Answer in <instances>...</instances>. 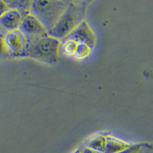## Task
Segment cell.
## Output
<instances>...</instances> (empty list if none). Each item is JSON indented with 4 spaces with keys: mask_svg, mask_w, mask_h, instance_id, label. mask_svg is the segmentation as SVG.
Here are the masks:
<instances>
[{
    "mask_svg": "<svg viewBox=\"0 0 153 153\" xmlns=\"http://www.w3.org/2000/svg\"><path fill=\"white\" fill-rule=\"evenodd\" d=\"M81 153H101L99 152H97L95 150H93L91 149H89L85 146H83L81 148Z\"/></svg>",
    "mask_w": 153,
    "mask_h": 153,
    "instance_id": "obj_17",
    "label": "cell"
},
{
    "mask_svg": "<svg viewBox=\"0 0 153 153\" xmlns=\"http://www.w3.org/2000/svg\"><path fill=\"white\" fill-rule=\"evenodd\" d=\"M9 9H14L24 17L26 15L30 14V9L32 1L29 0H9L5 1Z\"/></svg>",
    "mask_w": 153,
    "mask_h": 153,
    "instance_id": "obj_10",
    "label": "cell"
},
{
    "mask_svg": "<svg viewBox=\"0 0 153 153\" xmlns=\"http://www.w3.org/2000/svg\"><path fill=\"white\" fill-rule=\"evenodd\" d=\"M60 50L61 40L48 34L27 44L25 57L48 65H54L58 62Z\"/></svg>",
    "mask_w": 153,
    "mask_h": 153,
    "instance_id": "obj_3",
    "label": "cell"
},
{
    "mask_svg": "<svg viewBox=\"0 0 153 153\" xmlns=\"http://www.w3.org/2000/svg\"><path fill=\"white\" fill-rule=\"evenodd\" d=\"M23 16L18 11L9 9L0 17V28L5 32L18 30L21 24Z\"/></svg>",
    "mask_w": 153,
    "mask_h": 153,
    "instance_id": "obj_7",
    "label": "cell"
},
{
    "mask_svg": "<svg viewBox=\"0 0 153 153\" xmlns=\"http://www.w3.org/2000/svg\"><path fill=\"white\" fill-rule=\"evenodd\" d=\"M69 2L70 0H35L31 2L30 14L42 23L48 33L55 26Z\"/></svg>",
    "mask_w": 153,
    "mask_h": 153,
    "instance_id": "obj_2",
    "label": "cell"
},
{
    "mask_svg": "<svg viewBox=\"0 0 153 153\" xmlns=\"http://www.w3.org/2000/svg\"><path fill=\"white\" fill-rule=\"evenodd\" d=\"M91 1H70L65 12L48 35L62 40L85 20L87 10Z\"/></svg>",
    "mask_w": 153,
    "mask_h": 153,
    "instance_id": "obj_1",
    "label": "cell"
},
{
    "mask_svg": "<svg viewBox=\"0 0 153 153\" xmlns=\"http://www.w3.org/2000/svg\"><path fill=\"white\" fill-rule=\"evenodd\" d=\"M77 46V42L73 40H63L61 41V49L62 51L68 56H74L75 50Z\"/></svg>",
    "mask_w": 153,
    "mask_h": 153,
    "instance_id": "obj_12",
    "label": "cell"
},
{
    "mask_svg": "<svg viewBox=\"0 0 153 153\" xmlns=\"http://www.w3.org/2000/svg\"><path fill=\"white\" fill-rule=\"evenodd\" d=\"M9 10V9L8 7V5L6 4V2H5V1L0 0V17H2L5 12Z\"/></svg>",
    "mask_w": 153,
    "mask_h": 153,
    "instance_id": "obj_15",
    "label": "cell"
},
{
    "mask_svg": "<svg viewBox=\"0 0 153 153\" xmlns=\"http://www.w3.org/2000/svg\"><path fill=\"white\" fill-rule=\"evenodd\" d=\"M64 39L73 40L77 43L85 44L91 49L95 47L96 43H97V37H96L95 33L86 20L82 22L78 26L74 28Z\"/></svg>",
    "mask_w": 153,
    "mask_h": 153,
    "instance_id": "obj_6",
    "label": "cell"
},
{
    "mask_svg": "<svg viewBox=\"0 0 153 153\" xmlns=\"http://www.w3.org/2000/svg\"><path fill=\"white\" fill-rule=\"evenodd\" d=\"M139 153H152V146L149 143H146L144 148L140 151Z\"/></svg>",
    "mask_w": 153,
    "mask_h": 153,
    "instance_id": "obj_16",
    "label": "cell"
},
{
    "mask_svg": "<svg viewBox=\"0 0 153 153\" xmlns=\"http://www.w3.org/2000/svg\"><path fill=\"white\" fill-rule=\"evenodd\" d=\"M146 143L130 145V146L126 149L121 152L120 153H139L140 152V151L144 148V146H146Z\"/></svg>",
    "mask_w": 153,
    "mask_h": 153,
    "instance_id": "obj_13",
    "label": "cell"
},
{
    "mask_svg": "<svg viewBox=\"0 0 153 153\" xmlns=\"http://www.w3.org/2000/svg\"><path fill=\"white\" fill-rule=\"evenodd\" d=\"M107 134L99 133L96 134L92 137L89 138L84 143V146L95 150L99 152L103 153L105 146V142H106V136Z\"/></svg>",
    "mask_w": 153,
    "mask_h": 153,
    "instance_id": "obj_9",
    "label": "cell"
},
{
    "mask_svg": "<svg viewBox=\"0 0 153 153\" xmlns=\"http://www.w3.org/2000/svg\"><path fill=\"white\" fill-rule=\"evenodd\" d=\"M0 32H1V31H0ZM1 33H2V32H1Z\"/></svg>",
    "mask_w": 153,
    "mask_h": 153,
    "instance_id": "obj_19",
    "label": "cell"
},
{
    "mask_svg": "<svg viewBox=\"0 0 153 153\" xmlns=\"http://www.w3.org/2000/svg\"><path fill=\"white\" fill-rule=\"evenodd\" d=\"M4 41L9 57H25L27 42L24 35L19 29L6 32L4 35Z\"/></svg>",
    "mask_w": 153,
    "mask_h": 153,
    "instance_id": "obj_5",
    "label": "cell"
},
{
    "mask_svg": "<svg viewBox=\"0 0 153 153\" xmlns=\"http://www.w3.org/2000/svg\"><path fill=\"white\" fill-rule=\"evenodd\" d=\"M74 153H81V148H80V149H78L76 150V152H75Z\"/></svg>",
    "mask_w": 153,
    "mask_h": 153,
    "instance_id": "obj_18",
    "label": "cell"
},
{
    "mask_svg": "<svg viewBox=\"0 0 153 153\" xmlns=\"http://www.w3.org/2000/svg\"><path fill=\"white\" fill-rule=\"evenodd\" d=\"M19 31H21V33L24 35L27 44L31 43L48 34L42 23L31 14L26 15L22 18Z\"/></svg>",
    "mask_w": 153,
    "mask_h": 153,
    "instance_id": "obj_4",
    "label": "cell"
},
{
    "mask_svg": "<svg viewBox=\"0 0 153 153\" xmlns=\"http://www.w3.org/2000/svg\"><path fill=\"white\" fill-rule=\"evenodd\" d=\"M4 34L0 32V58H5L8 57L7 51L5 48V41H4Z\"/></svg>",
    "mask_w": 153,
    "mask_h": 153,
    "instance_id": "obj_14",
    "label": "cell"
},
{
    "mask_svg": "<svg viewBox=\"0 0 153 153\" xmlns=\"http://www.w3.org/2000/svg\"><path fill=\"white\" fill-rule=\"evenodd\" d=\"M129 146L130 144L129 143L107 134L103 153H120L126 149Z\"/></svg>",
    "mask_w": 153,
    "mask_h": 153,
    "instance_id": "obj_8",
    "label": "cell"
},
{
    "mask_svg": "<svg viewBox=\"0 0 153 153\" xmlns=\"http://www.w3.org/2000/svg\"><path fill=\"white\" fill-rule=\"evenodd\" d=\"M91 51H92V49L87 45L83 43H77V46H76L74 56L76 59L84 60L91 55Z\"/></svg>",
    "mask_w": 153,
    "mask_h": 153,
    "instance_id": "obj_11",
    "label": "cell"
}]
</instances>
